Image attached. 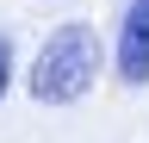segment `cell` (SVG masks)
I'll list each match as a JSON object with an SVG mask.
<instances>
[{
    "label": "cell",
    "mask_w": 149,
    "mask_h": 143,
    "mask_svg": "<svg viewBox=\"0 0 149 143\" xmlns=\"http://www.w3.org/2000/svg\"><path fill=\"white\" fill-rule=\"evenodd\" d=\"M100 31L93 25H56L44 50H37V62H31V100L37 106H74L93 87V75H100Z\"/></svg>",
    "instance_id": "obj_1"
},
{
    "label": "cell",
    "mask_w": 149,
    "mask_h": 143,
    "mask_svg": "<svg viewBox=\"0 0 149 143\" xmlns=\"http://www.w3.org/2000/svg\"><path fill=\"white\" fill-rule=\"evenodd\" d=\"M118 81L143 87L149 81V0H130L118 25Z\"/></svg>",
    "instance_id": "obj_2"
},
{
    "label": "cell",
    "mask_w": 149,
    "mask_h": 143,
    "mask_svg": "<svg viewBox=\"0 0 149 143\" xmlns=\"http://www.w3.org/2000/svg\"><path fill=\"white\" fill-rule=\"evenodd\" d=\"M6 87H13V44L0 38V100H6Z\"/></svg>",
    "instance_id": "obj_3"
}]
</instances>
